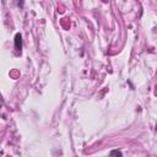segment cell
Masks as SVG:
<instances>
[{
  "label": "cell",
  "mask_w": 157,
  "mask_h": 157,
  "mask_svg": "<svg viewBox=\"0 0 157 157\" xmlns=\"http://www.w3.org/2000/svg\"><path fill=\"white\" fill-rule=\"evenodd\" d=\"M15 49L17 53H21V49H22V36L21 33H16L15 36Z\"/></svg>",
  "instance_id": "obj_1"
},
{
  "label": "cell",
  "mask_w": 157,
  "mask_h": 157,
  "mask_svg": "<svg viewBox=\"0 0 157 157\" xmlns=\"http://www.w3.org/2000/svg\"><path fill=\"white\" fill-rule=\"evenodd\" d=\"M111 155H119V156H122L123 153H122L120 151H118V150H114V151H111Z\"/></svg>",
  "instance_id": "obj_2"
}]
</instances>
